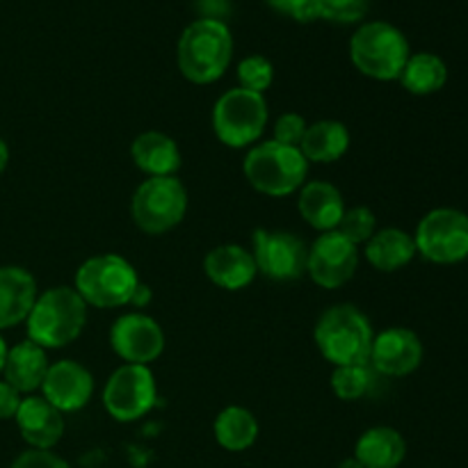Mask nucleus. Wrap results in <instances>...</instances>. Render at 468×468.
I'll list each match as a JSON object with an SVG mask.
<instances>
[{"mask_svg": "<svg viewBox=\"0 0 468 468\" xmlns=\"http://www.w3.org/2000/svg\"><path fill=\"white\" fill-rule=\"evenodd\" d=\"M318 18L332 23H356L366 16L370 0H314Z\"/></svg>", "mask_w": 468, "mask_h": 468, "instance_id": "c756f323", "label": "nucleus"}, {"mask_svg": "<svg viewBox=\"0 0 468 468\" xmlns=\"http://www.w3.org/2000/svg\"><path fill=\"white\" fill-rule=\"evenodd\" d=\"M350 140L352 137L346 123L336 122V119H320V122L309 123L300 151L309 163L332 165L347 154Z\"/></svg>", "mask_w": 468, "mask_h": 468, "instance_id": "b1692460", "label": "nucleus"}, {"mask_svg": "<svg viewBox=\"0 0 468 468\" xmlns=\"http://www.w3.org/2000/svg\"><path fill=\"white\" fill-rule=\"evenodd\" d=\"M48 366V355H46L44 347L27 338V341H21L7 350L3 368L5 382L16 388L21 396H35L44 384Z\"/></svg>", "mask_w": 468, "mask_h": 468, "instance_id": "412c9836", "label": "nucleus"}, {"mask_svg": "<svg viewBox=\"0 0 468 468\" xmlns=\"http://www.w3.org/2000/svg\"><path fill=\"white\" fill-rule=\"evenodd\" d=\"M187 190L176 176L146 178L131 199L135 227L146 236H165L186 219Z\"/></svg>", "mask_w": 468, "mask_h": 468, "instance_id": "6e6552de", "label": "nucleus"}, {"mask_svg": "<svg viewBox=\"0 0 468 468\" xmlns=\"http://www.w3.org/2000/svg\"><path fill=\"white\" fill-rule=\"evenodd\" d=\"M7 165H9V146H7V142L0 137V174L7 169Z\"/></svg>", "mask_w": 468, "mask_h": 468, "instance_id": "c9c22d12", "label": "nucleus"}, {"mask_svg": "<svg viewBox=\"0 0 468 468\" xmlns=\"http://www.w3.org/2000/svg\"><path fill=\"white\" fill-rule=\"evenodd\" d=\"M233 58V37L219 18H197L183 30L176 46L178 71L195 85H210L227 73Z\"/></svg>", "mask_w": 468, "mask_h": 468, "instance_id": "f257e3e1", "label": "nucleus"}, {"mask_svg": "<svg viewBox=\"0 0 468 468\" xmlns=\"http://www.w3.org/2000/svg\"><path fill=\"white\" fill-rule=\"evenodd\" d=\"M238 87L254 94H263L274 82V67L263 55H250V58L238 62Z\"/></svg>", "mask_w": 468, "mask_h": 468, "instance_id": "cd10ccee", "label": "nucleus"}, {"mask_svg": "<svg viewBox=\"0 0 468 468\" xmlns=\"http://www.w3.org/2000/svg\"><path fill=\"white\" fill-rule=\"evenodd\" d=\"M41 398L48 400L55 410L62 414L80 411L90 405L91 393H94V378L82 364L71 359L55 361L48 366L44 384H41Z\"/></svg>", "mask_w": 468, "mask_h": 468, "instance_id": "2eb2a0df", "label": "nucleus"}, {"mask_svg": "<svg viewBox=\"0 0 468 468\" xmlns=\"http://www.w3.org/2000/svg\"><path fill=\"white\" fill-rule=\"evenodd\" d=\"M297 210H300L302 219L315 231H336L346 215V199L334 183L309 181L300 187Z\"/></svg>", "mask_w": 468, "mask_h": 468, "instance_id": "a211bd4d", "label": "nucleus"}, {"mask_svg": "<svg viewBox=\"0 0 468 468\" xmlns=\"http://www.w3.org/2000/svg\"><path fill=\"white\" fill-rule=\"evenodd\" d=\"M398 82L414 96H432L446 87L448 64L434 53H411Z\"/></svg>", "mask_w": 468, "mask_h": 468, "instance_id": "a878e982", "label": "nucleus"}, {"mask_svg": "<svg viewBox=\"0 0 468 468\" xmlns=\"http://www.w3.org/2000/svg\"><path fill=\"white\" fill-rule=\"evenodd\" d=\"M336 468H364V466H361L359 462L355 460V457H347V460H343L341 464H338Z\"/></svg>", "mask_w": 468, "mask_h": 468, "instance_id": "4c0bfd02", "label": "nucleus"}, {"mask_svg": "<svg viewBox=\"0 0 468 468\" xmlns=\"http://www.w3.org/2000/svg\"><path fill=\"white\" fill-rule=\"evenodd\" d=\"M87 324V304L76 288L55 286L41 292L26 320L27 338L44 350L71 346Z\"/></svg>", "mask_w": 468, "mask_h": 468, "instance_id": "7ed1b4c3", "label": "nucleus"}, {"mask_svg": "<svg viewBox=\"0 0 468 468\" xmlns=\"http://www.w3.org/2000/svg\"><path fill=\"white\" fill-rule=\"evenodd\" d=\"M23 441L35 451H53L64 434V414L41 396H26L16 416Z\"/></svg>", "mask_w": 468, "mask_h": 468, "instance_id": "dca6fc26", "label": "nucleus"}, {"mask_svg": "<svg viewBox=\"0 0 468 468\" xmlns=\"http://www.w3.org/2000/svg\"><path fill=\"white\" fill-rule=\"evenodd\" d=\"M215 441L229 452H242L251 448L259 439V420L247 407L231 405L224 407L213 425Z\"/></svg>", "mask_w": 468, "mask_h": 468, "instance_id": "393cba45", "label": "nucleus"}, {"mask_svg": "<svg viewBox=\"0 0 468 468\" xmlns=\"http://www.w3.org/2000/svg\"><path fill=\"white\" fill-rule=\"evenodd\" d=\"M375 373L370 364L338 366L332 373V391L338 400L356 402L368 396L375 387Z\"/></svg>", "mask_w": 468, "mask_h": 468, "instance_id": "bb28decb", "label": "nucleus"}, {"mask_svg": "<svg viewBox=\"0 0 468 468\" xmlns=\"http://www.w3.org/2000/svg\"><path fill=\"white\" fill-rule=\"evenodd\" d=\"M343 238L352 242V245L361 247L375 236L378 231V218L368 206H355V208H346L341 224L336 229Z\"/></svg>", "mask_w": 468, "mask_h": 468, "instance_id": "c85d7f7f", "label": "nucleus"}, {"mask_svg": "<svg viewBox=\"0 0 468 468\" xmlns=\"http://www.w3.org/2000/svg\"><path fill=\"white\" fill-rule=\"evenodd\" d=\"M131 158L135 167L149 178L176 176L183 163L176 140L160 131L140 133L131 144Z\"/></svg>", "mask_w": 468, "mask_h": 468, "instance_id": "aec40b11", "label": "nucleus"}, {"mask_svg": "<svg viewBox=\"0 0 468 468\" xmlns=\"http://www.w3.org/2000/svg\"><path fill=\"white\" fill-rule=\"evenodd\" d=\"M314 341L334 368L359 366L370 361L375 329L368 315L355 304H334L315 323Z\"/></svg>", "mask_w": 468, "mask_h": 468, "instance_id": "f03ea898", "label": "nucleus"}, {"mask_svg": "<svg viewBox=\"0 0 468 468\" xmlns=\"http://www.w3.org/2000/svg\"><path fill=\"white\" fill-rule=\"evenodd\" d=\"M359 268V247L352 245L338 231L320 233L309 245L306 274L311 282L327 291L346 286Z\"/></svg>", "mask_w": 468, "mask_h": 468, "instance_id": "f8f14e48", "label": "nucleus"}, {"mask_svg": "<svg viewBox=\"0 0 468 468\" xmlns=\"http://www.w3.org/2000/svg\"><path fill=\"white\" fill-rule=\"evenodd\" d=\"M352 457L364 468H398L407 457V441L396 428L375 425L356 439Z\"/></svg>", "mask_w": 468, "mask_h": 468, "instance_id": "5701e85b", "label": "nucleus"}, {"mask_svg": "<svg viewBox=\"0 0 468 468\" xmlns=\"http://www.w3.org/2000/svg\"><path fill=\"white\" fill-rule=\"evenodd\" d=\"M110 346L123 364L149 366L165 352V332L158 320L133 311L114 320L110 327Z\"/></svg>", "mask_w": 468, "mask_h": 468, "instance_id": "ddd939ff", "label": "nucleus"}, {"mask_svg": "<svg viewBox=\"0 0 468 468\" xmlns=\"http://www.w3.org/2000/svg\"><path fill=\"white\" fill-rule=\"evenodd\" d=\"M12 468H71L59 455H55L53 451H30L21 452V455L14 460Z\"/></svg>", "mask_w": 468, "mask_h": 468, "instance_id": "473e14b6", "label": "nucleus"}, {"mask_svg": "<svg viewBox=\"0 0 468 468\" xmlns=\"http://www.w3.org/2000/svg\"><path fill=\"white\" fill-rule=\"evenodd\" d=\"M37 297H39L37 282L26 268L3 265L0 268V329L26 323Z\"/></svg>", "mask_w": 468, "mask_h": 468, "instance_id": "6ab92c4d", "label": "nucleus"}, {"mask_svg": "<svg viewBox=\"0 0 468 468\" xmlns=\"http://www.w3.org/2000/svg\"><path fill=\"white\" fill-rule=\"evenodd\" d=\"M416 242L405 229H378L375 236L364 245V256L378 272H398L416 259Z\"/></svg>", "mask_w": 468, "mask_h": 468, "instance_id": "4be33fe9", "label": "nucleus"}, {"mask_svg": "<svg viewBox=\"0 0 468 468\" xmlns=\"http://www.w3.org/2000/svg\"><path fill=\"white\" fill-rule=\"evenodd\" d=\"M410 55L407 37L387 21L364 23L350 39V59L356 71L379 82L398 80Z\"/></svg>", "mask_w": 468, "mask_h": 468, "instance_id": "39448f33", "label": "nucleus"}, {"mask_svg": "<svg viewBox=\"0 0 468 468\" xmlns=\"http://www.w3.org/2000/svg\"><path fill=\"white\" fill-rule=\"evenodd\" d=\"M423 355L419 334L407 327H387L375 334L368 364L382 378H407L420 368Z\"/></svg>", "mask_w": 468, "mask_h": 468, "instance_id": "4468645a", "label": "nucleus"}, {"mask_svg": "<svg viewBox=\"0 0 468 468\" xmlns=\"http://www.w3.org/2000/svg\"><path fill=\"white\" fill-rule=\"evenodd\" d=\"M251 256L259 274L272 282H297L306 274L309 245L297 233L256 229L251 233Z\"/></svg>", "mask_w": 468, "mask_h": 468, "instance_id": "9b49d317", "label": "nucleus"}, {"mask_svg": "<svg viewBox=\"0 0 468 468\" xmlns=\"http://www.w3.org/2000/svg\"><path fill=\"white\" fill-rule=\"evenodd\" d=\"M135 268L119 254H99L78 268L73 288L87 306L117 309L131 304L133 292L140 286Z\"/></svg>", "mask_w": 468, "mask_h": 468, "instance_id": "423d86ee", "label": "nucleus"}, {"mask_svg": "<svg viewBox=\"0 0 468 468\" xmlns=\"http://www.w3.org/2000/svg\"><path fill=\"white\" fill-rule=\"evenodd\" d=\"M306 128H309V123H306V119L302 117L300 112H283L282 117L274 122L272 140L279 142V144L295 146V149H300L302 140H304Z\"/></svg>", "mask_w": 468, "mask_h": 468, "instance_id": "7c9ffc66", "label": "nucleus"}, {"mask_svg": "<svg viewBox=\"0 0 468 468\" xmlns=\"http://www.w3.org/2000/svg\"><path fill=\"white\" fill-rule=\"evenodd\" d=\"M416 251L434 265H457L468 259V215L460 208H434L420 218Z\"/></svg>", "mask_w": 468, "mask_h": 468, "instance_id": "1a4fd4ad", "label": "nucleus"}, {"mask_svg": "<svg viewBox=\"0 0 468 468\" xmlns=\"http://www.w3.org/2000/svg\"><path fill=\"white\" fill-rule=\"evenodd\" d=\"M23 396L14 387H9L5 379H0V420H9L16 416L21 407Z\"/></svg>", "mask_w": 468, "mask_h": 468, "instance_id": "72a5a7b5", "label": "nucleus"}, {"mask_svg": "<svg viewBox=\"0 0 468 468\" xmlns=\"http://www.w3.org/2000/svg\"><path fill=\"white\" fill-rule=\"evenodd\" d=\"M7 343H5V338L0 336V373H3V368H5V359H7Z\"/></svg>", "mask_w": 468, "mask_h": 468, "instance_id": "e433bc0d", "label": "nucleus"}, {"mask_svg": "<svg viewBox=\"0 0 468 468\" xmlns=\"http://www.w3.org/2000/svg\"><path fill=\"white\" fill-rule=\"evenodd\" d=\"M270 110L263 94H254L236 87L215 101L213 131L229 149H250L259 144L268 128Z\"/></svg>", "mask_w": 468, "mask_h": 468, "instance_id": "0eeeda50", "label": "nucleus"}, {"mask_svg": "<svg viewBox=\"0 0 468 468\" xmlns=\"http://www.w3.org/2000/svg\"><path fill=\"white\" fill-rule=\"evenodd\" d=\"M274 12L291 16L297 23H314L318 21L314 0H265Z\"/></svg>", "mask_w": 468, "mask_h": 468, "instance_id": "2f4dec72", "label": "nucleus"}, {"mask_svg": "<svg viewBox=\"0 0 468 468\" xmlns=\"http://www.w3.org/2000/svg\"><path fill=\"white\" fill-rule=\"evenodd\" d=\"M242 174L256 192L279 199L300 192L309 176V160L295 146L265 140L247 149Z\"/></svg>", "mask_w": 468, "mask_h": 468, "instance_id": "20e7f679", "label": "nucleus"}, {"mask_svg": "<svg viewBox=\"0 0 468 468\" xmlns=\"http://www.w3.org/2000/svg\"><path fill=\"white\" fill-rule=\"evenodd\" d=\"M155 402L158 387L149 366H119L103 388V407L117 423H135L144 419Z\"/></svg>", "mask_w": 468, "mask_h": 468, "instance_id": "9d476101", "label": "nucleus"}, {"mask_svg": "<svg viewBox=\"0 0 468 468\" xmlns=\"http://www.w3.org/2000/svg\"><path fill=\"white\" fill-rule=\"evenodd\" d=\"M204 272L208 282L222 291H242L259 277L254 256L242 245H219L210 250L204 259Z\"/></svg>", "mask_w": 468, "mask_h": 468, "instance_id": "f3484780", "label": "nucleus"}, {"mask_svg": "<svg viewBox=\"0 0 468 468\" xmlns=\"http://www.w3.org/2000/svg\"><path fill=\"white\" fill-rule=\"evenodd\" d=\"M149 302H151L149 286H146V283H140V286H137V291L133 292L131 304H128V306H137V309H144V306L149 304Z\"/></svg>", "mask_w": 468, "mask_h": 468, "instance_id": "f704fd0d", "label": "nucleus"}]
</instances>
